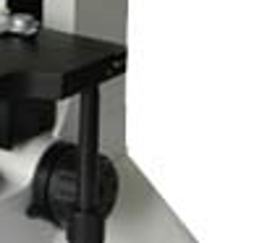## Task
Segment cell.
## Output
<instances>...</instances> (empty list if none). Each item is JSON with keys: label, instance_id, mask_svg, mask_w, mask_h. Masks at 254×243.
Here are the masks:
<instances>
[{"label": "cell", "instance_id": "2", "mask_svg": "<svg viewBox=\"0 0 254 243\" xmlns=\"http://www.w3.org/2000/svg\"><path fill=\"white\" fill-rule=\"evenodd\" d=\"M8 189H11V181H8V178H5V175H3V173H0V196H3V194H5Z\"/></svg>", "mask_w": 254, "mask_h": 243}, {"label": "cell", "instance_id": "1", "mask_svg": "<svg viewBox=\"0 0 254 243\" xmlns=\"http://www.w3.org/2000/svg\"><path fill=\"white\" fill-rule=\"evenodd\" d=\"M118 199V173L105 154L73 142L45 149L29 186L26 217L45 220L71 241H100Z\"/></svg>", "mask_w": 254, "mask_h": 243}]
</instances>
